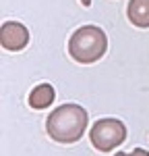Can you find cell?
Returning <instances> with one entry per match:
<instances>
[{"instance_id":"cell-1","label":"cell","mask_w":149,"mask_h":156,"mask_svg":"<svg viewBox=\"0 0 149 156\" xmlns=\"http://www.w3.org/2000/svg\"><path fill=\"white\" fill-rule=\"evenodd\" d=\"M87 110L79 104H62L46 121L48 135L58 144L79 142L87 129Z\"/></svg>"},{"instance_id":"cell-2","label":"cell","mask_w":149,"mask_h":156,"mask_svg":"<svg viewBox=\"0 0 149 156\" xmlns=\"http://www.w3.org/2000/svg\"><path fill=\"white\" fill-rule=\"evenodd\" d=\"M106 50H108V36L98 25H83L68 40V54L81 65L98 62L106 54Z\"/></svg>"},{"instance_id":"cell-3","label":"cell","mask_w":149,"mask_h":156,"mask_svg":"<svg viewBox=\"0 0 149 156\" xmlns=\"http://www.w3.org/2000/svg\"><path fill=\"white\" fill-rule=\"evenodd\" d=\"M89 140L95 150L99 152H110L126 140V125L120 119H99L93 123Z\"/></svg>"},{"instance_id":"cell-4","label":"cell","mask_w":149,"mask_h":156,"mask_svg":"<svg viewBox=\"0 0 149 156\" xmlns=\"http://www.w3.org/2000/svg\"><path fill=\"white\" fill-rule=\"evenodd\" d=\"M0 44L8 52H19L29 44V29L19 21H6L0 29Z\"/></svg>"},{"instance_id":"cell-5","label":"cell","mask_w":149,"mask_h":156,"mask_svg":"<svg viewBox=\"0 0 149 156\" xmlns=\"http://www.w3.org/2000/svg\"><path fill=\"white\" fill-rule=\"evenodd\" d=\"M54 96H56V92L50 83H39L29 92V106L35 110H44L54 102Z\"/></svg>"},{"instance_id":"cell-6","label":"cell","mask_w":149,"mask_h":156,"mask_svg":"<svg viewBox=\"0 0 149 156\" xmlns=\"http://www.w3.org/2000/svg\"><path fill=\"white\" fill-rule=\"evenodd\" d=\"M126 17L135 27H149V0H131Z\"/></svg>"},{"instance_id":"cell-7","label":"cell","mask_w":149,"mask_h":156,"mask_svg":"<svg viewBox=\"0 0 149 156\" xmlns=\"http://www.w3.org/2000/svg\"><path fill=\"white\" fill-rule=\"evenodd\" d=\"M114 156H149V152L147 150H143V148H137V150H133V152H116Z\"/></svg>"},{"instance_id":"cell-8","label":"cell","mask_w":149,"mask_h":156,"mask_svg":"<svg viewBox=\"0 0 149 156\" xmlns=\"http://www.w3.org/2000/svg\"><path fill=\"white\" fill-rule=\"evenodd\" d=\"M81 4H83V6H89V4H91V0H81Z\"/></svg>"}]
</instances>
